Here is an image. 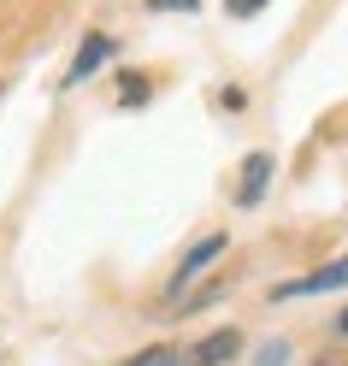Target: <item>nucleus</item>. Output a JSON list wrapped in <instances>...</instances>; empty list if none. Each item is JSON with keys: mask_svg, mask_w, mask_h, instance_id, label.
Segmentation results:
<instances>
[{"mask_svg": "<svg viewBox=\"0 0 348 366\" xmlns=\"http://www.w3.org/2000/svg\"><path fill=\"white\" fill-rule=\"evenodd\" d=\"M337 331H342V337H348V307H342V313H337Z\"/></svg>", "mask_w": 348, "mask_h": 366, "instance_id": "9d476101", "label": "nucleus"}, {"mask_svg": "<svg viewBox=\"0 0 348 366\" xmlns=\"http://www.w3.org/2000/svg\"><path fill=\"white\" fill-rule=\"evenodd\" d=\"M319 366H348V360H337V355H324V360H319Z\"/></svg>", "mask_w": 348, "mask_h": 366, "instance_id": "9b49d317", "label": "nucleus"}, {"mask_svg": "<svg viewBox=\"0 0 348 366\" xmlns=\"http://www.w3.org/2000/svg\"><path fill=\"white\" fill-rule=\"evenodd\" d=\"M289 360V342H266V349H260V360H254V366H284Z\"/></svg>", "mask_w": 348, "mask_h": 366, "instance_id": "0eeeda50", "label": "nucleus"}, {"mask_svg": "<svg viewBox=\"0 0 348 366\" xmlns=\"http://www.w3.org/2000/svg\"><path fill=\"white\" fill-rule=\"evenodd\" d=\"M119 366H183V349H142V355H130V360H119Z\"/></svg>", "mask_w": 348, "mask_h": 366, "instance_id": "423d86ee", "label": "nucleus"}, {"mask_svg": "<svg viewBox=\"0 0 348 366\" xmlns=\"http://www.w3.org/2000/svg\"><path fill=\"white\" fill-rule=\"evenodd\" d=\"M219 254H224V237H219V231H213V237H201L189 254H183L177 278H171V295H183V284H189V278H201V272H207V260H219Z\"/></svg>", "mask_w": 348, "mask_h": 366, "instance_id": "7ed1b4c3", "label": "nucleus"}, {"mask_svg": "<svg viewBox=\"0 0 348 366\" xmlns=\"http://www.w3.org/2000/svg\"><path fill=\"white\" fill-rule=\"evenodd\" d=\"M266 183H272V154H248V159H242V189H237V201L254 207V201L266 195Z\"/></svg>", "mask_w": 348, "mask_h": 366, "instance_id": "20e7f679", "label": "nucleus"}, {"mask_svg": "<svg viewBox=\"0 0 348 366\" xmlns=\"http://www.w3.org/2000/svg\"><path fill=\"white\" fill-rule=\"evenodd\" d=\"M242 355V331H213V337H201L189 355H183V366H224V360H237Z\"/></svg>", "mask_w": 348, "mask_h": 366, "instance_id": "f03ea898", "label": "nucleus"}, {"mask_svg": "<svg viewBox=\"0 0 348 366\" xmlns=\"http://www.w3.org/2000/svg\"><path fill=\"white\" fill-rule=\"evenodd\" d=\"M224 6H230V18H254V12L266 6V0H224Z\"/></svg>", "mask_w": 348, "mask_h": 366, "instance_id": "6e6552de", "label": "nucleus"}, {"mask_svg": "<svg viewBox=\"0 0 348 366\" xmlns=\"http://www.w3.org/2000/svg\"><path fill=\"white\" fill-rule=\"evenodd\" d=\"M106 54H112V41H106V36H89L83 48H77V59H71V71H65V83H83V77L95 71V65H101Z\"/></svg>", "mask_w": 348, "mask_h": 366, "instance_id": "39448f33", "label": "nucleus"}, {"mask_svg": "<svg viewBox=\"0 0 348 366\" xmlns=\"http://www.w3.org/2000/svg\"><path fill=\"white\" fill-rule=\"evenodd\" d=\"M342 284H348V254H337L331 266L307 272V278H289V284H277V302H295V295H319V290H342Z\"/></svg>", "mask_w": 348, "mask_h": 366, "instance_id": "f257e3e1", "label": "nucleus"}, {"mask_svg": "<svg viewBox=\"0 0 348 366\" xmlns=\"http://www.w3.org/2000/svg\"><path fill=\"white\" fill-rule=\"evenodd\" d=\"M154 12H195V0H148Z\"/></svg>", "mask_w": 348, "mask_h": 366, "instance_id": "1a4fd4ad", "label": "nucleus"}]
</instances>
